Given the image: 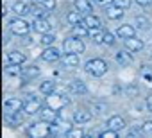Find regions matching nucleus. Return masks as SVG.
<instances>
[{"mask_svg":"<svg viewBox=\"0 0 152 138\" xmlns=\"http://www.w3.org/2000/svg\"><path fill=\"white\" fill-rule=\"evenodd\" d=\"M39 74H41V70L36 66V65H29V66H23L22 68V72H20V76L22 77H25V79H36V77H39Z\"/></svg>","mask_w":152,"mask_h":138,"instance_id":"obj_20","label":"nucleus"},{"mask_svg":"<svg viewBox=\"0 0 152 138\" xmlns=\"http://www.w3.org/2000/svg\"><path fill=\"white\" fill-rule=\"evenodd\" d=\"M99 136H100V138H116V136H118V131H115V129H109V127H107V131H102Z\"/></svg>","mask_w":152,"mask_h":138,"instance_id":"obj_33","label":"nucleus"},{"mask_svg":"<svg viewBox=\"0 0 152 138\" xmlns=\"http://www.w3.org/2000/svg\"><path fill=\"white\" fill-rule=\"evenodd\" d=\"M72 32H73V36H77V38H86L90 34V29L86 25H83V22H81L79 25H73L72 27Z\"/></svg>","mask_w":152,"mask_h":138,"instance_id":"obj_26","label":"nucleus"},{"mask_svg":"<svg viewBox=\"0 0 152 138\" xmlns=\"http://www.w3.org/2000/svg\"><path fill=\"white\" fill-rule=\"evenodd\" d=\"M31 27H32V31L38 32V34H45V32H48V31L52 29V23L48 22L47 16H43V18H34V22L31 23Z\"/></svg>","mask_w":152,"mask_h":138,"instance_id":"obj_8","label":"nucleus"},{"mask_svg":"<svg viewBox=\"0 0 152 138\" xmlns=\"http://www.w3.org/2000/svg\"><path fill=\"white\" fill-rule=\"evenodd\" d=\"M83 25H86L90 31H95V29H100V18L99 16H95L93 13H90V15H84L83 16Z\"/></svg>","mask_w":152,"mask_h":138,"instance_id":"obj_17","label":"nucleus"},{"mask_svg":"<svg viewBox=\"0 0 152 138\" xmlns=\"http://www.w3.org/2000/svg\"><path fill=\"white\" fill-rule=\"evenodd\" d=\"M41 4L47 11H54L56 9V0H41Z\"/></svg>","mask_w":152,"mask_h":138,"instance_id":"obj_34","label":"nucleus"},{"mask_svg":"<svg viewBox=\"0 0 152 138\" xmlns=\"http://www.w3.org/2000/svg\"><path fill=\"white\" fill-rule=\"evenodd\" d=\"M4 109H6V113H20L23 109V101L18 97H11L4 102Z\"/></svg>","mask_w":152,"mask_h":138,"instance_id":"obj_9","label":"nucleus"},{"mask_svg":"<svg viewBox=\"0 0 152 138\" xmlns=\"http://www.w3.org/2000/svg\"><path fill=\"white\" fill-rule=\"evenodd\" d=\"M31 13V4L27 0H16L13 4V15L15 16H25Z\"/></svg>","mask_w":152,"mask_h":138,"instance_id":"obj_12","label":"nucleus"},{"mask_svg":"<svg viewBox=\"0 0 152 138\" xmlns=\"http://www.w3.org/2000/svg\"><path fill=\"white\" fill-rule=\"evenodd\" d=\"M111 2L116 4V6H120V7H124V9H127V7H131L132 0H111Z\"/></svg>","mask_w":152,"mask_h":138,"instance_id":"obj_35","label":"nucleus"},{"mask_svg":"<svg viewBox=\"0 0 152 138\" xmlns=\"http://www.w3.org/2000/svg\"><path fill=\"white\" fill-rule=\"evenodd\" d=\"M72 120H73L75 124H79V126L88 124V122L91 120V113H90L88 109H84V108L75 109V111H73V115H72Z\"/></svg>","mask_w":152,"mask_h":138,"instance_id":"obj_11","label":"nucleus"},{"mask_svg":"<svg viewBox=\"0 0 152 138\" xmlns=\"http://www.w3.org/2000/svg\"><path fill=\"white\" fill-rule=\"evenodd\" d=\"M41 108H43V101H41L39 97H36V95H31V97L23 102V111H25V115H29V117L39 113Z\"/></svg>","mask_w":152,"mask_h":138,"instance_id":"obj_4","label":"nucleus"},{"mask_svg":"<svg viewBox=\"0 0 152 138\" xmlns=\"http://www.w3.org/2000/svg\"><path fill=\"white\" fill-rule=\"evenodd\" d=\"M141 133H143V131H141V127H132L127 134H129V136H136V134H141Z\"/></svg>","mask_w":152,"mask_h":138,"instance_id":"obj_39","label":"nucleus"},{"mask_svg":"<svg viewBox=\"0 0 152 138\" xmlns=\"http://www.w3.org/2000/svg\"><path fill=\"white\" fill-rule=\"evenodd\" d=\"M61 61L66 68H75L81 65V54H73V52H64L61 56Z\"/></svg>","mask_w":152,"mask_h":138,"instance_id":"obj_10","label":"nucleus"},{"mask_svg":"<svg viewBox=\"0 0 152 138\" xmlns=\"http://www.w3.org/2000/svg\"><path fill=\"white\" fill-rule=\"evenodd\" d=\"M91 4H93V6H102V7H106V6L111 4V0H91Z\"/></svg>","mask_w":152,"mask_h":138,"instance_id":"obj_37","label":"nucleus"},{"mask_svg":"<svg viewBox=\"0 0 152 138\" xmlns=\"http://www.w3.org/2000/svg\"><path fill=\"white\" fill-rule=\"evenodd\" d=\"M32 2H41V0H32Z\"/></svg>","mask_w":152,"mask_h":138,"instance_id":"obj_41","label":"nucleus"},{"mask_svg":"<svg viewBox=\"0 0 152 138\" xmlns=\"http://www.w3.org/2000/svg\"><path fill=\"white\" fill-rule=\"evenodd\" d=\"M39 115H41V120H43V122H47V124L56 122V120H57V117H59L57 109H54V108H50V106L41 108V109H39Z\"/></svg>","mask_w":152,"mask_h":138,"instance_id":"obj_13","label":"nucleus"},{"mask_svg":"<svg viewBox=\"0 0 152 138\" xmlns=\"http://www.w3.org/2000/svg\"><path fill=\"white\" fill-rule=\"evenodd\" d=\"M84 68H86V72H88L90 76H93V77H102V76L107 74V68H109V66H107V61H106V59L93 57V59H88V61H86Z\"/></svg>","mask_w":152,"mask_h":138,"instance_id":"obj_1","label":"nucleus"},{"mask_svg":"<svg viewBox=\"0 0 152 138\" xmlns=\"http://www.w3.org/2000/svg\"><path fill=\"white\" fill-rule=\"evenodd\" d=\"M45 104L59 111V109H63V108L68 104V97H64V95H56V93H50V95H45Z\"/></svg>","mask_w":152,"mask_h":138,"instance_id":"obj_5","label":"nucleus"},{"mask_svg":"<svg viewBox=\"0 0 152 138\" xmlns=\"http://www.w3.org/2000/svg\"><path fill=\"white\" fill-rule=\"evenodd\" d=\"M116 36L122 38V40H127L131 36H136V27L134 25H129V23H124L116 29Z\"/></svg>","mask_w":152,"mask_h":138,"instance_id":"obj_18","label":"nucleus"},{"mask_svg":"<svg viewBox=\"0 0 152 138\" xmlns=\"http://www.w3.org/2000/svg\"><path fill=\"white\" fill-rule=\"evenodd\" d=\"M64 134H66L68 138H83L86 133H84V129H81V127H70Z\"/></svg>","mask_w":152,"mask_h":138,"instance_id":"obj_30","label":"nucleus"},{"mask_svg":"<svg viewBox=\"0 0 152 138\" xmlns=\"http://www.w3.org/2000/svg\"><path fill=\"white\" fill-rule=\"evenodd\" d=\"M136 4L140 7H150L152 6V0H136Z\"/></svg>","mask_w":152,"mask_h":138,"instance_id":"obj_38","label":"nucleus"},{"mask_svg":"<svg viewBox=\"0 0 152 138\" xmlns=\"http://www.w3.org/2000/svg\"><path fill=\"white\" fill-rule=\"evenodd\" d=\"M86 48L84 41L77 36H70V38H64L63 41V52H73V54H83Z\"/></svg>","mask_w":152,"mask_h":138,"instance_id":"obj_3","label":"nucleus"},{"mask_svg":"<svg viewBox=\"0 0 152 138\" xmlns=\"http://www.w3.org/2000/svg\"><path fill=\"white\" fill-rule=\"evenodd\" d=\"M106 124H107L109 129H115V131H122V129L125 127V120H124V117H120V115H113V117H109Z\"/></svg>","mask_w":152,"mask_h":138,"instance_id":"obj_21","label":"nucleus"},{"mask_svg":"<svg viewBox=\"0 0 152 138\" xmlns=\"http://www.w3.org/2000/svg\"><path fill=\"white\" fill-rule=\"evenodd\" d=\"M106 16L109 20H120V18H124V7L111 2L109 6H106Z\"/></svg>","mask_w":152,"mask_h":138,"instance_id":"obj_14","label":"nucleus"},{"mask_svg":"<svg viewBox=\"0 0 152 138\" xmlns=\"http://www.w3.org/2000/svg\"><path fill=\"white\" fill-rule=\"evenodd\" d=\"M9 29L16 34V36H27L31 32V23L23 18V16H15L11 22H9Z\"/></svg>","mask_w":152,"mask_h":138,"instance_id":"obj_2","label":"nucleus"},{"mask_svg":"<svg viewBox=\"0 0 152 138\" xmlns=\"http://www.w3.org/2000/svg\"><path fill=\"white\" fill-rule=\"evenodd\" d=\"M56 38H57V36H56L54 32H50V31H48V32L41 34V40H39V41H41V45H43V47H48V45H54Z\"/></svg>","mask_w":152,"mask_h":138,"instance_id":"obj_29","label":"nucleus"},{"mask_svg":"<svg viewBox=\"0 0 152 138\" xmlns=\"http://www.w3.org/2000/svg\"><path fill=\"white\" fill-rule=\"evenodd\" d=\"M31 13L34 15V18H43V16H47V9L43 7V4L41 2H34L32 6H31Z\"/></svg>","mask_w":152,"mask_h":138,"instance_id":"obj_24","label":"nucleus"},{"mask_svg":"<svg viewBox=\"0 0 152 138\" xmlns=\"http://www.w3.org/2000/svg\"><path fill=\"white\" fill-rule=\"evenodd\" d=\"M145 104H147V109H148V111H152V95H148V97H147Z\"/></svg>","mask_w":152,"mask_h":138,"instance_id":"obj_40","label":"nucleus"},{"mask_svg":"<svg viewBox=\"0 0 152 138\" xmlns=\"http://www.w3.org/2000/svg\"><path fill=\"white\" fill-rule=\"evenodd\" d=\"M39 92H41L43 95H50V93H54V92H56V81H52V79L43 81V83L39 84Z\"/></svg>","mask_w":152,"mask_h":138,"instance_id":"obj_23","label":"nucleus"},{"mask_svg":"<svg viewBox=\"0 0 152 138\" xmlns=\"http://www.w3.org/2000/svg\"><path fill=\"white\" fill-rule=\"evenodd\" d=\"M134 27H136V29H140V31H147V29L150 27V20H148L147 16L138 15V16L134 18Z\"/></svg>","mask_w":152,"mask_h":138,"instance_id":"obj_25","label":"nucleus"},{"mask_svg":"<svg viewBox=\"0 0 152 138\" xmlns=\"http://www.w3.org/2000/svg\"><path fill=\"white\" fill-rule=\"evenodd\" d=\"M31 136H34V138H43V136H48L50 134V124H47V122H38V124H32L31 127H29V131H27Z\"/></svg>","mask_w":152,"mask_h":138,"instance_id":"obj_6","label":"nucleus"},{"mask_svg":"<svg viewBox=\"0 0 152 138\" xmlns=\"http://www.w3.org/2000/svg\"><path fill=\"white\" fill-rule=\"evenodd\" d=\"M141 131L145 134H152V120H147L143 126H141Z\"/></svg>","mask_w":152,"mask_h":138,"instance_id":"obj_36","label":"nucleus"},{"mask_svg":"<svg viewBox=\"0 0 152 138\" xmlns=\"http://www.w3.org/2000/svg\"><path fill=\"white\" fill-rule=\"evenodd\" d=\"M66 22L73 27V25H79L81 22H83V15L81 13H77V11H70L68 15H66Z\"/></svg>","mask_w":152,"mask_h":138,"instance_id":"obj_27","label":"nucleus"},{"mask_svg":"<svg viewBox=\"0 0 152 138\" xmlns=\"http://www.w3.org/2000/svg\"><path fill=\"white\" fill-rule=\"evenodd\" d=\"M25 61H27V57H25V54L20 52V50H11V52L7 54V63H9V65H23Z\"/></svg>","mask_w":152,"mask_h":138,"instance_id":"obj_22","label":"nucleus"},{"mask_svg":"<svg viewBox=\"0 0 152 138\" xmlns=\"http://www.w3.org/2000/svg\"><path fill=\"white\" fill-rule=\"evenodd\" d=\"M6 72H7L9 76H20L22 66H20V65H9V66L6 68Z\"/></svg>","mask_w":152,"mask_h":138,"instance_id":"obj_32","label":"nucleus"},{"mask_svg":"<svg viewBox=\"0 0 152 138\" xmlns=\"http://www.w3.org/2000/svg\"><path fill=\"white\" fill-rule=\"evenodd\" d=\"M61 56H63V52H61L57 47H54V45L45 47V48H43V54H41L43 61H47V63H56V61L61 59Z\"/></svg>","mask_w":152,"mask_h":138,"instance_id":"obj_7","label":"nucleus"},{"mask_svg":"<svg viewBox=\"0 0 152 138\" xmlns=\"http://www.w3.org/2000/svg\"><path fill=\"white\" fill-rule=\"evenodd\" d=\"M115 41H116V38H115V34L113 32H109V31H102V45H115Z\"/></svg>","mask_w":152,"mask_h":138,"instance_id":"obj_31","label":"nucleus"},{"mask_svg":"<svg viewBox=\"0 0 152 138\" xmlns=\"http://www.w3.org/2000/svg\"><path fill=\"white\" fill-rule=\"evenodd\" d=\"M115 61L120 65V66H129L131 63H132V56H131V52L125 48V50H118L116 54H115Z\"/></svg>","mask_w":152,"mask_h":138,"instance_id":"obj_19","label":"nucleus"},{"mask_svg":"<svg viewBox=\"0 0 152 138\" xmlns=\"http://www.w3.org/2000/svg\"><path fill=\"white\" fill-rule=\"evenodd\" d=\"M124 45H125V48L129 52H140V50H143V41L140 38H136V36H131L127 40H124Z\"/></svg>","mask_w":152,"mask_h":138,"instance_id":"obj_16","label":"nucleus"},{"mask_svg":"<svg viewBox=\"0 0 152 138\" xmlns=\"http://www.w3.org/2000/svg\"><path fill=\"white\" fill-rule=\"evenodd\" d=\"M70 90H72L73 93L81 95V93H86V84H84L83 81H73V83L70 84Z\"/></svg>","mask_w":152,"mask_h":138,"instance_id":"obj_28","label":"nucleus"},{"mask_svg":"<svg viewBox=\"0 0 152 138\" xmlns=\"http://www.w3.org/2000/svg\"><path fill=\"white\" fill-rule=\"evenodd\" d=\"M73 7L77 13H81L83 16L84 15H90L93 11V4H91V0H75L73 2Z\"/></svg>","mask_w":152,"mask_h":138,"instance_id":"obj_15","label":"nucleus"}]
</instances>
